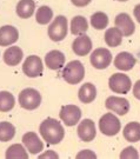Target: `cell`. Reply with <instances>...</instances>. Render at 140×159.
<instances>
[{"label":"cell","mask_w":140,"mask_h":159,"mask_svg":"<svg viewBox=\"0 0 140 159\" xmlns=\"http://www.w3.org/2000/svg\"><path fill=\"white\" fill-rule=\"evenodd\" d=\"M68 32V26H67V19L64 16H58L56 19H53V21L48 26V37L52 41L59 43L66 38Z\"/></svg>","instance_id":"obj_5"},{"label":"cell","mask_w":140,"mask_h":159,"mask_svg":"<svg viewBox=\"0 0 140 159\" xmlns=\"http://www.w3.org/2000/svg\"><path fill=\"white\" fill-rule=\"evenodd\" d=\"M78 137L85 143H90L97 136V129H95V124L92 119H84L79 123L78 129Z\"/></svg>","instance_id":"obj_11"},{"label":"cell","mask_w":140,"mask_h":159,"mask_svg":"<svg viewBox=\"0 0 140 159\" xmlns=\"http://www.w3.org/2000/svg\"><path fill=\"white\" fill-rule=\"evenodd\" d=\"M114 24H115V27H118L121 31L124 37H131L134 33V21L131 19L129 14H127V13H119L114 19Z\"/></svg>","instance_id":"obj_14"},{"label":"cell","mask_w":140,"mask_h":159,"mask_svg":"<svg viewBox=\"0 0 140 159\" xmlns=\"http://www.w3.org/2000/svg\"><path fill=\"white\" fill-rule=\"evenodd\" d=\"M120 158L123 159H138L139 158V153L137 151V148L133 146H127L121 151L120 153Z\"/></svg>","instance_id":"obj_29"},{"label":"cell","mask_w":140,"mask_h":159,"mask_svg":"<svg viewBox=\"0 0 140 159\" xmlns=\"http://www.w3.org/2000/svg\"><path fill=\"white\" fill-rule=\"evenodd\" d=\"M24 52L20 47L18 46H12L8 47L4 52V61L8 66H17L18 64L23 60Z\"/></svg>","instance_id":"obj_18"},{"label":"cell","mask_w":140,"mask_h":159,"mask_svg":"<svg viewBox=\"0 0 140 159\" xmlns=\"http://www.w3.org/2000/svg\"><path fill=\"white\" fill-rule=\"evenodd\" d=\"M16 105V98L8 91H0V112H10Z\"/></svg>","instance_id":"obj_25"},{"label":"cell","mask_w":140,"mask_h":159,"mask_svg":"<svg viewBox=\"0 0 140 159\" xmlns=\"http://www.w3.org/2000/svg\"><path fill=\"white\" fill-rule=\"evenodd\" d=\"M90 61L92 66L97 70H105L112 63V53L110 50L104 47L95 48L91 54Z\"/></svg>","instance_id":"obj_7"},{"label":"cell","mask_w":140,"mask_h":159,"mask_svg":"<svg viewBox=\"0 0 140 159\" xmlns=\"http://www.w3.org/2000/svg\"><path fill=\"white\" fill-rule=\"evenodd\" d=\"M85 77V67L81 61L72 60L62 68V79L71 85L81 83Z\"/></svg>","instance_id":"obj_2"},{"label":"cell","mask_w":140,"mask_h":159,"mask_svg":"<svg viewBox=\"0 0 140 159\" xmlns=\"http://www.w3.org/2000/svg\"><path fill=\"white\" fill-rule=\"evenodd\" d=\"M137 59L129 52H120L114 58V66L120 71H131L134 67Z\"/></svg>","instance_id":"obj_17"},{"label":"cell","mask_w":140,"mask_h":159,"mask_svg":"<svg viewBox=\"0 0 140 159\" xmlns=\"http://www.w3.org/2000/svg\"><path fill=\"white\" fill-rule=\"evenodd\" d=\"M92 46L93 44L90 37L86 34H81V35H78V38H75L72 43V51L79 57H84L92 51L93 48Z\"/></svg>","instance_id":"obj_13"},{"label":"cell","mask_w":140,"mask_h":159,"mask_svg":"<svg viewBox=\"0 0 140 159\" xmlns=\"http://www.w3.org/2000/svg\"><path fill=\"white\" fill-rule=\"evenodd\" d=\"M16 136V127L8 121L0 123V142L5 143L12 140Z\"/></svg>","instance_id":"obj_26"},{"label":"cell","mask_w":140,"mask_h":159,"mask_svg":"<svg viewBox=\"0 0 140 159\" xmlns=\"http://www.w3.org/2000/svg\"><path fill=\"white\" fill-rule=\"evenodd\" d=\"M23 72L28 78H38L44 72V64L38 56H29L23 64Z\"/></svg>","instance_id":"obj_8"},{"label":"cell","mask_w":140,"mask_h":159,"mask_svg":"<svg viewBox=\"0 0 140 159\" xmlns=\"http://www.w3.org/2000/svg\"><path fill=\"white\" fill-rule=\"evenodd\" d=\"M5 157L7 159H27L28 153L24 145H21V144H13L6 150Z\"/></svg>","instance_id":"obj_24"},{"label":"cell","mask_w":140,"mask_h":159,"mask_svg":"<svg viewBox=\"0 0 140 159\" xmlns=\"http://www.w3.org/2000/svg\"><path fill=\"white\" fill-rule=\"evenodd\" d=\"M133 16H134V18L137 19V21L140 24V4H138V5L134 7V10H133Z\"/></svg>","instance_id":"obj_34"},{"label":"cell","mask_w":140,"mask_h":159,"mask_svg":"<svg viewBox=\"0 0 140 159\" xmlns=\"http://www.w3.org/2000/svg\"><path fill=\"white\" fill-rule=\"evenodd\" d=\"M53 19V11L48 6H40L35 14V20L39 25H46Z\"/></svg>","instance_id":"obj_28"},{"label":"cell","mask_w":140,"mask_h":159,"mask_svg":"<svg viewBox=\"0 0 140 159\" xmlns=\"http://www.w3.org/2000/svg\"><path fill=\"white\" fill-rule=\"evenodd\" d=\"M23 144L31 154H38L44 150V143L35 132H26L23 136Z\"/></svg>","instance_id":"obj_12"},{"label":"cell","mask_w":140,"mask_h":159,"mask_svg":"<svg viewBox=\"0 0 140 159\" xmlns=\"http://www.w3.org/2000/svg\"><path fill=\"white\" fill-rule=\"evenodd\" d=\"M39 132L43 139L50 145H56L65 137V130L60 121L54 118H46L39 126Z\"/></svg>","instance_id":"obj_1"},{"label":"cell","mask_w":140,"mask_h":159,"mask_svg":"<svg viewBox=\"0 0 140 159\" xmlns=\"http://www.w3.org/2000/svg\"><path fill=\"white\" fill-rule=\"evenodd\" d=\"M117 1H127V0H117Z\"/></svg>","instance_id":"obj_35"},{"label":"cell","mask_w":140,"mask_h":159,"mask_svg":"<svg viewBox=\"0 0 140 159\" xmlns=\"http://www.w3.org/2000/svg\"><path fill=\"white\" fill-rule=\"evenodd\" d=\"M133 96L140 100V80H137V83L133 85Z\"/></svg>","instance_id":"obj_33"},{"label":"cell","mask_w":140,"mask_h":159,"mask_svg":"<svg viewBox=\"0 0 140 159\" xmlns=\"http://www.w3.org/2000/svg\"><path fill=\"white\" fill-rule=\"evenodd\" d=\"M19 39V32L12 25H5L0 27V46L5 47L8 45H13Z\"/></svg>","instance_id":"obj_15"},{"label":"cell","mask_w":140,"mask_h":159,"mask_svg":"<svg viewBox=\"0 0 140 159\" xmlns=\"http://www.w3.org/2000/svg\"><path fill=\"white\" fill-rule=\"evenodd\" d=\"M65 54L59 50H52L45 56V64L50 70H60L65 65Z\"/></svg>","instance_id":"obj_16"},{"label":"cell","mask_w":140,"mask_h":159,"mask_svg":"<svg viewBox=\"0 0 140 159\" xmlns=\"http://www.w3.org/2000/svg\"><path fill=\"white\" fill-rule=\"evenodd\" d=\"M99 130L107 137L117 136L121 130V123L115 114L105 113L99 119Z\"/></svg>","instance_id":"obj_4"},{"label":"cell","mask_w":140,"mask_h":159,"mask_svg":"<svg viewBox=\"0 0 140 159\" xmlns=\"http://www.w3.org/2000/svg\"><path fill=\"white\" fill-rule=\"evenodd\" d=\"M105 106L107 110L112 111L114 113H117L118 116H125L129 113L131 105L129 102L126 98L123 97H117V96H111L108 97L105 100Z\"/></svg>","instance_id":"obj_10"},{"label":"cell","mask_w":140,"mask_h":159,"mask_svg":"<svg viewBox=\"0 0 140 159\" xmlns=\"http://www.w3.org/2000/svg\"><path fill=\"white\" fill-rule=\"evenodd\" d=\"M91 25L95 30H104L108 26V17L105 12H95L91 16Z\"/></svg>","instance_id":"obj_27"},{"label":"cell","mask_w":140,"mask_h":159,"mask_svg":"<svg viewBox=\"0 0 140 159\" xmlns=\"http://www.w3.org/2000/svg\"><path fill=\"white\" fill-rule=\"evenodd\" d=\"M38 158L39 159H56L59 158V154L56 153V151H53V150H48V151H46L45 153H41L38 156Z\"/></svg>","instance_id":"obj_31"},{"label":"cell","mask_w":140,"mask_h":159,"mask_svg":"<svg viewBox=\"0 0 140 159\" xmlns=\"http://www.w3.org/2000/svg\"><path fill=\"white\" fill-rule=\"evenodd\" d=\"M59 117L66 126H74L81 119V110L77 105H65L60 110Z\"/></svg>","instance_id":"obj_9"},{"label":"cell","mask_w":140,"mask_h":159,"mask_svg":"<svg viewBox=\"0 0 140 159\" xmlns=\"http://www.w3.org/2000/svg\"><path fill=\"white\" fill-rule=\"evenodd\" d=\"M124 138L129 143L140 142V123L138 121H131L123 130Z\"/></svg>","instance_id":"obj_21"},{"label":"cell","mask_w":140,"mask_h":159,"mask_svg":"<svg viewBox=\"0 0 140 159\" xmlns=\"http://www.w3.org/2000/svg\"><path fill=\"white\" fill-rule=\"evenodd\" d=\"M123 37L124 34L121 33V31L118 27H112V29H107L105 32V43L107 46L110 47H118L119 45H121L123 43Z\"/></svg>","instance_id":"obj_22"},{"label":"cell","mask_w":140,"mask_h":159,"mask_svg":"<svg viewBox=\"0 0 140 159\" xmlns=\"http://www.w3.org/2000/svg\"><path fill=\"white\" fill-rule=\"evenodd\" d=\"M77 158L78 159H81V158L93 159V158H97V154H95L93 151H91V150H83V151H80V152L77 154Z\"/></svg>","instance_id":"obj_30"},{"label":"cell","mask_w":140,"mask_h":159,"mask_svg":"<svg viewBox=\"0 0 140 159\" xmlns=\"http://www.w3.org/2000/svg\"><path fill=\"white\" fill-rule=\"evenodd\" d=\"M78 98L83 104H91L97 98V87L92 83H85L79 89Z\"/></svg>","instance_id":"obj_19"},{"label":"cell","mask_w":140,"mask_h":159,"mask_svg":"<svg viewBox=\"0 0 140 159\" xmlns=\"http://www.w3.org/2000/svg\"><path fill=\"white\" fill-rule=\"evenodd\" d=\"M19 105L27 111H33L41 104V94L35 89L27 87L19 93Z\"/></svg>","instance_id":"obj_3"},{"label":"cell","mask_w":140,"mask_h":159,"mask_svg":"<svg viewBox=\"0 0 140 159\" xmlns=\"http://www.w3.org/2000/svg\"><path fill=\"white\" fill-rule=\"evenodd\" d=\"M71 33L74 35H81L85 34L88 30V23L86 18L83 16H77L71 20Z\"/></svg>","instance_id":"obj_23"},{"label":"cell","mask_w":140,"mask_h":159,"mask_svg":"<svg viewBox=\"0 0 140 159\" xmlns=\"http://www.w3.org/2000/svg\"><path fill=\"white\" fill-rule=\"evenodd\" d=\"M91 1L92 0H71V2L77 7H85L88 5Z\"/></svg>","instance_id":"obj_32"},{"label":"cell","mask_w":140,"mask_h":159,"mask_svg":"<svg viewBox=\"0 0 140 159\" xmlns=\"http://www.w3.org/2000/svg\"><path fill=\"white\" fill-rule=\"evenodd\" d=\"M34 11H35V2L33 0H20L16 7L18 17L21 19L31 18L34 14Z\"/></svg>","instance_id":"obj_20"},{"label":"cell","mask_w":140,"mask_h":159,"mask_svg":"<svg viewBox=\"0 0 140 159\" xmlns=\"http://www.w3.org/2000/svg\"><path fill=\"white\" fill-rule=\"evenodd\" d=\"M108 87L114 93L126 94V93H129L132 87V81L127 74L114 73L108 79Z\"/></svg>","instance_id":"obj_6"}]
</instances>
